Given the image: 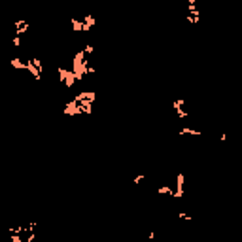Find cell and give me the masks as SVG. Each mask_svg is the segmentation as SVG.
Here are the masks:
<instances>
[{
	"mask_svg": "<svg viewBox=\"0 0 242 242\" xmlns=\"http://www.w3.org/2000/svg\"><path fill=\"white\" fill-rule=\"evenodd\" d=\"M184 184H185L184 172H178V174H176V191H174V197H176V199L184 197Z\"/></svg>",
	"mask_w": 242,
	"mask_h": 242,
	"instance_id": "1",
	"label": "cell"
},
{
	"mask_svg": "<svg viewBox=\"0 0 242 242\" xmlns=\"http://www.w3.org/2000/svg\"><path fill=\"white\" fill-rule=\"evenodd\" d=\"M27 70L30 72V76H32L36 81H40V78H42V70H40V68H38V66H36L30 59L27 61Z\"/></svg>",
	"mask_w": 242,
	"mask_h": 242,
	"instance_id": "2",
	"label": "cell"
},
{
	"mask_svg": "<svg viewBox=\"0 0 242 242\" xmlns=\"http://www.w3.org/2000/svg\"><path fill=\"white\" fill-rule=\"evenodd\" d=\"M10 64H12L13 68H17V70H27V63H23V61H21V59H17V57L10 61Z\"/></svg>",
	"mask_w": 242,
	"mask_h": 242,
	"instance_id": "3",
	"label": "cell"
},
{
	"mask_svg": "<svg viewBox=\"0 0 242 242\" xmlns=\"http://www.w3.org/2000/svg\"><path fill=\"white\" fill-rule=\"evenodd\" d=\"M180 135H191V136H200V131H195V129H189V127H182L180 129Z\"/></svg>",
	"mask_w": 242,
	"mask_h": 242,
	"instance_id": "4",
	"label": "cell"
},
{
	"mask_svg": "<svg viewBox=\"0 0 242 242\" xmlns=\"http://www.w3.org/2000/svg\"><path fill=\"white\" fill-rule=\"evenodd\" d=\"M157 191H159V195H174V189L170 187V185H161Z\"/></svg>",
	"mask_w": 242,
	"mask_h": 242,
	"instance_id": "5",
	"label": "cell"
},
{
	"mask_svg": "<svg viewBox=\"0 0 242 242\" xmlns=\"http://www.w3.org/2000/svg\"><path fill=\"white\" fill-rule=\"evenodd\" d=\"M178 218H180V219H185V221H191V219H193L191 216L185 214V212H178Z\"/></svg>",
	"mask_w": 242,
	"mask_h": 242,
	"instance_id": "6",
	"label": "cell"
},
{
	"mask_svg": "<svg viewBox=\"0 0 242 242\" xmlns=\"http://www.w3.org/2000/svg\"><path fill=\"white\" fill-rule=\"evenodd\" d=\"M13 45H15V48H19V45H21V36L15 34V38H13Z\"/></svg>",
	"mask_w": 242,
	"mask_h": 242,
	"instance_id": "7",
	"label": "cell"
},
{
	"mask_svg": "<svg viewBox=\"0 0 242 242\" xmlns=\"http://www.w3.org/2000/svg\"><path fill=\"white\" fill-rule=\"evenodd\" d=\"M142 180H146V174H140V176H136V178H135V182H136V184H140Z\"/></svg>",
	"mask_w": 242,
	"mask_h": 242,
	"instance_id": "8",
	"label": "cell"
}]
</instances>
